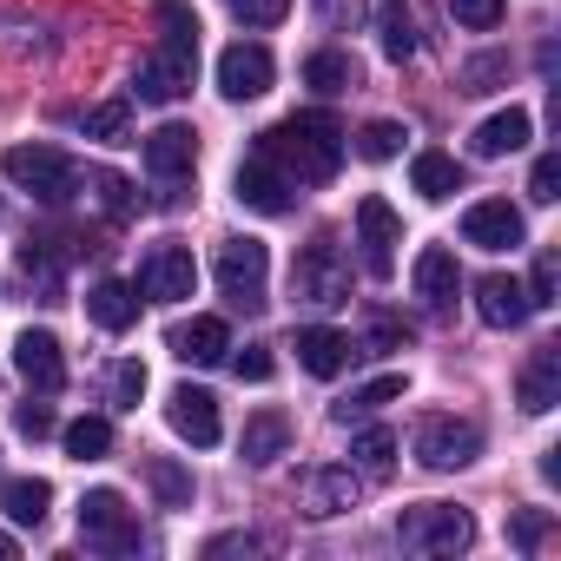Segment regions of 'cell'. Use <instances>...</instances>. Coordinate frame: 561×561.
Instances as JSON below:
<instances>
[{
	"mask_svg": "<svg viewBox=\"0 0 561 561\" xmlns=\"http://www.w3.org/2000/svg\"><path fill=\"white\" fill-rule=\"evenodd\" d=\"M251 152H264L291 185H324L344 165V126L331 113H291V119H277L271 133H257Z\"/></svg>",
	"mask_w": 561,
	"mask_h": 561,
	"instance_id": "obj_1",
	"label": "cell"
},
{
	"mask_svg": "<svg viewBox=\"0 0 561 561\" xmlns=\"http://www.w3.org/2000/svg\"><path fill=\"white\" fill-rule=\"evenodd\" d=\"M397 541L416 548V554H462L476 541V515L456 508V502H416L397 515Z\"/></svg>",
	"mask_w": 561,
	"mask_h": 561,
	"instance_id": "obj_2",
	"label": "cell"
},
{
	"mask_svg": "<svg viewBox=\"0 0 561 561\" xmlns=\"http://www.w3.org/2000/svg\"><path fill=\"white\" fill-rule=\"evenodd\" d=\"M0 172H8L21 192H34L41 205H67V198H73V185H80V165H73L60 146H8Z\"/></svg>",
	"mask_w": 561,
	"mask_h": 561,
	"instance_id": "obj_3",
	"label": "cell"
},
{
	"mask_svg": "<svg viewBox=\"0 0 561 561\" xmlns=\"http://www.w3.org/2000/svg\"><path fill=\"white\" fill-rule=\"evenodd\" d=\"M211 277H218V298L231 311H257L264 305V277H271V251L257 238H225Z\"/></svg>",
	"mask_w": 561,
	"mask_h": 561,
	"instance_id": "obj_4",
	"label": "cell"
},
{
	"mask_svg": "<svg viewBox=\"0 0 561 561\" xmlns=\"http://www.w3.org/2000/svg\"><path fill=\"white\" fill-rule=\"evenodd\" d=\"M291 291H298L305 305H318V311H331V305L351 298V257L337 251V238H318V244L298 251V264H291Z\"/></svg>",
	"mask_w": 561,
	"mask_h": 561,
	"instance_id": "obj_5",
	"label": "cell"
},
{
	"mask_svg": "<svg viewBox=\"0 0 561 561\" xmlns=\"http://www.w3.org/2000/svg\"><path fill=\"white\" fill-rule=\"evenodd\" d=\"M192 73H198V47H192V41H165L159 54L139 60L133 93H139L146 106H172L179 93H192Z\"/></svg>",
	"mask_w": 561,
	"mask_h": 561,
	"instance_id": "obj_6",
	"label": "cell"
},
{
	"mask_svg": "<svg viewBox=\"0 0 561 561\" xmlns=\"http://www.w3.org/2000/svg\"><path fill=\"white\" fill-rule=\"evenodd\" d=\"M476 456H482V423H469V416H430L416 430V462L436 469V476L469 469Z\"/></svg>",
	"mask_w": 561,
	"mask_h": 561,
	"instance_id": "obj_7",
	"label": "cell"
},
{
	"mask_svg": "<svg viewBox=\"0 0 561 561\" xmlns=\"http://www.w3.org/2000/svg\"><path fill=\"white\" fill-rule=\"evenodd\" d=\"M80 535L93 548H113V554H133L139 548V522H133V508H126L119 489H87L80 495Z\"/></svg>",
	"mask_w": 561,
	"mask_h": 561,
	"instance_id": "obj_8",
	"label": "cell"
},
{
	"mask_svg": "<svg viewBox=\"0 0 561 561\" xmlns=\"http://www.w3.org/2000/svg\"><path fill=\"white\" fill-rule=\"evenodd\" d=\"M231 192H238V205H244V211H264V218H285V211L298 205V185H291L285 172H277L264 152H251V159L238 165Z\"/></svg>",
	"mask_w": 561,
	"mask_h": 561,
	"instance_id": "obj_9",
	"label": "cell"
},
{
	"mask_svg": "<svg viewBox=\"0 0 561 561\" xmlns=\"http://www.w3.org/2000/svg\"><path fill=\"white\" fill-rule=\"evenodd\" d=\"M357 244H364V271L390 277L397 271V244H403V218L383 198H357Z\"/></svg>",
	"mask_w": 561,
	"mask_h": 561,
	"instance_id": "obj_10",
	"label": "cell"
},
{
	"mask_svg": "<svg viewBox=\"0 0 561 561\" xmlns=\"http://www.w3.org/2000/svg\"><path fill=\"white\" fill-rule=\"evenodd\" d=\"M192 285H198V264H192L185 244H152L146 251V264H139V291L146 298L179 305V298H192Z\"/></svg>",
	"mask_w": 561,
	"mask_h": 561,
	"instance_id": "obj_11",
	"label": "cell"
},
{
	"mask_svg": "<svg viewBox=\"0 0 561 561\" xmlns=\"http://www.w3.org/2000/svg\"><path fill=\"white\" fill-rule=\"evenodd\" d=\"M522 238H528V225L508 198H476L462 211V244H476V251H515Z\"/></svg>",
	"mask_w": 561,
	"mask_h": 561,
	"instance_id": "obj_12",
	"label": "cell"
},
{
	"mask_svg": "<svg viewBox=\"0 0 561 561\" xmlns=\"http://www.w3.org/2000/svg\"><path fill=\"white\" fill-rule=\"evenodd\" d=\"M218 93H225V100H257V93H271V54H264L257 41L225 47V54H218Z\"/></svg>",
	"mask_w": 561,
	"mask_h": 561,
	"instance_id": "obj_13",
	"label": "cell"
},
{
	"mask_svg": "<svg viewBox=\"0 0 561 561\" xmlns=\"http://www.w3.org/2000/svg\"><path fill=\"white\" fill-rule=\"evenodd\" d=\"M165 423H172L192 449H211L218 430H225V423H218V397H211V390H192V383H179V390L165 397Z\"/></svg>",
	"mask_w": 561,
	"mask_h": 561,
	"instance_id": "obj_14",
	"label": "cell"
},
{
	"mask_svg": "<svg viewBox=\"0 0 561 561\" xmlns=\"http://www.w3.org/2000/svg\"><path fill=\"white\" fill-rule=\"evenodd\" d=\"M139 152H146V172H152V179H185V172H192V159H198V133L172 119V126L146 133V139H139Z\"/></svg>",
	"mask_w": 561,
	"mask_h": 561,
	"instance_id": "obj_15",
	"label": "cell"
},
{
	"mask_svg": "<svg viewBox=\"0 0 561 561\" xmlns=\"http://www.w3.org/2000/svg\"><path fill=\"white\" fill-rule=\"evenodd\" d=\"M14 370H21L34 390H60V383H67L60 337H54V331H21V337H14Z\"/></svg>",
	"mask_w": 561,
	"mask_h": 561,
	"instance_id": "obj_16",
	"label": "cell"
},
{
	"mask_svg": "<svg viewBox=\"0 0 561 561\" xmlns=\"http://www.w3.org/2000/svg\"><path fill=\"white\" fill-rule=\"evenodd\" d=\"M528 291L515 285V277H502V271H489L482 285H476V318L489 324V331H515V324H528Z\"/></svg>",
	"mask_w": 561,
	"mask_h": 561,
	"instance_id": "obj_17",
	"label": "cell"
},
{
	"mask_svg": "<svg viewBox=\"0 0 561 561\" xmlns=\"http://www.w3.org/2000/svg\"><path fill=\"white\" fill-rule=\"evenodd\" d=\"M456 291H462L456 251L423 244V251H416V298H423V311H449V305H456Z\"/></svg>",
	"mask_w": 561,
	"mask_h": 561,
	"instance_id": "obj_18",
	"label": "cell"
},
{
	"mask_svg": "<svg viewBox=\"0 0 561 561\" xmlns=\"http://www.w3.org/2000/svg\"><path fill=\"white\" fill-rule=\"evenodd\" d=\"M515 397H522V410H528V416H548V410L561 403V344H541V351L522 364Z\"/></svg>",
	"mask_w": 561,
	"mask_h": 561,
	"instance_id": "obj_19",
	"label": "cell"
},
{
	"mask_svg": "<svg viewBox=\"0 0 561 561\" xmlns=\"http://www.w3.org/2000/svg\"><path fill=\"white\" fill-rule=\"evenodd\" d=\"M87 318L100 331H133L139 324V291L126 285V277H100V285L87 291Z\"/></svg>",
	"mask_w": 561,
	"mask_h": 561,
	"instance_id": "obj_20",
	"label": "cell"
},
{
	"mask_svg": "<svg viewBox=\"0 0 561 561\" xmlns=\"http://www.w3.org/2000/svg\"><path fill=\"white\" fill-rule=\"evenodd\" d=\"M528 133H535V119H528L522 106H508V113H489L469 146H476V159H508V152L528 146Z\"/></svg>",
	"mask_w": 561,
	"mask_h": 561,
	"instance_id": "obj_21",
	"label": "cell"
},
{
	"mask_svg": "<svg viewBox=\"0 0 561 561\" xmlns=\"http://www.w3.org/2000/svg\"><path fill=\"white\" fill-rule=\"evenodd\" d=\"M291 351H298V364H305L311 377H337V370L351 364V337H344V331H331V324H305Z\"/></svg>",
	"mask_w": 561,
	"mask_h": 561,
	"instance_id": "obj_22",
	"label": "cell"
},
{
	"mask_svg": "<svg viewBox=\"0 0 561 561\" xmlns=\"http://www.w3.org/2000/svg\"><path fill=\"white\" fill-rule=\"evenodd\" d=\"M357 508V476L351 469H305V515H344Z\"/></svg>",
	"mask_w": 561,
	"mask_h": 561,
	"instance_id": "obj_23",
	"label": "cell"
},
{
	"mask_svg": "<svg viewBox=\"0 0 561 561\" xmlns=\"http://www.w3.org/2000/svg\"><path fill=\"white\" fill-rule=\"evenodd\" d=\"M238 449H244V462H251V469L277 462V456L291 449V416H285V410H257V416L244 423V443H238Z\"/></svg>",
	"mask_w": 561,
	"mask_h": 561,
	"instance_id": "obj_24",
	"label": "cell"
},
{
	"mask_svg": "<svg viewBox=\"0 0 561 561\" xmlns=\"http://www.w3.org/2000/svg\"><path fill=\"white\" fill-rule=\"evenodd\" d=\"M225 351H231L225 318H192V324L172 331V357H179V364H218Z\"/></svg>",
	"mask_w": 561,
	"mask_h": 561,
	"instance_id": "obj_25",
	"label": "cell"
},
{
	"mask_svg": "<svg viewBox=\"0 0 561 561\" xmlns=\"http://www.w3.org/2000/svg\"><path fill=\"white\" fill-rule=\"evenodd\" d=\"M410 192L430 198V205H443V198L462 192V165H456L449 152H416V159H410Z\"/></svg>",
	"mask_w": 561,
	"mask_h": 561,
	"instance_id": "obj_26",
	"label": "cell"
},
{
	"mask_svg": "<svg viewBox=\"0 0 561 561\" xmlns=\"http://www.w3.org/2000/svg\"><path fill=\"white\" fill-rule=\"evenodd\" d=\"M403 390H410V377H403V370H383V377L357 383V390H351V397H344V403H337L331 416H337V423H364V416H377L383 403H397Z\"/></svg>",
	"mask_w": 561,
	"mask_h": 561,
	"instance_id": "obj_27",
	"label": "cell"
},
{
	"mask_svg": "<svg viewBox=\"0 0 561 561\" xmlns=\"http://www.w3.org/2000/svg\"><path fill=\"white\" fill-rule=\"evenodd\" d=\"M0 508H8L21 528H41L47 508H54V482H41V476H14L8 489H0Z\"/></svg>",
	"mask_w": 561,
	"mask_h": 561,
	"instance_id": "obj_28",
	"label": "cell"
},
{
	"mask_svg": "<svg viewBox=\"0 0 561 561\" xmlns=\"http://www.w3.org/2000/svg\"><path fill=\"white\" fill-rule=\"evenodd\" d=\"M305 87H318V93H351V87H357V60L337 54V47H318V54L305 60Z\"/></svg>",
	"mask_w": 561,
	"mask_h": 561,
	"instance_id": "obj_29",
	"label": "cell"
},
{
	"mask_svg": "<svg viewBox=\"0 0 561 561\" xmlns=\"http://www.w3.org/2000/svg\"><path fill=\"white\" fill-rule=\"evenodd\" d=\"M80 133L100 139V146H133V106H126V100L87 106V113H80Z\"/></svg>",
	"mask_w": 561,
	"mask_h": 561,
	"instance_id": "obj_30",
	"label": "cell"
},
{
	"mask_svg": "<svg viewBox=\"0 0 561 561\" xmlns=\"http://www.w3.org/2000/svg\"><path fill=\"white\" fill-rule=\"evenodd\" d=\"M351 462H357L364 476H390V462H397V436H390V430H377V423H370V430H357V436H351Z\"/></svg>",
	"mask_w": 561,
	"mask_h": 561,
	"instance_id": "obj_31",
	"label": "cell"
},
{
	"mask_svg": "<svg viewBox=\"0 0 561 561\" xmlns=\"http://www.w3.org/2000/svg\"><path fill=\"white\" fill-rule=\"evenodd\" d=\"M113 449V423L106 416H80V423H67V456L73 462H100Z\"/></svg>",
	"mask_w": 561,
	"mask_h": 561,
	"instance_id": "obj_32",
	"label": "cell"
},
{
	"mask_svg": "<svg viewBox=\"0 0 561 561\" xmlns=\"http://www.w3.org/2000/svg\"><path fill=\"white\" fill-rule=\"evenodd\" d=\"M377 34H383V54H390V60H410V54H416V21H410L403 0H390V8L377 14Z\"/></svg>",
	"mask_w": 561,
	"mask_h": 561,
	"instance_id": "obj_33",
	"label": "cell"
},
{
	"mask_svg": "<svg viewBox=\"0 0 561 561\" xmlns=\"http://www.w3.org/2000/svg\"><path fill=\"white\" fill-rule=\"evenodd\" d=\"M146 482H152V495H159L165 508H192V476H185L179 462L152 456V462H146Z\"/></svg>",
	"mask_w": 561,
	"mask_h": 561,
	"instance_id": "obj_34",
	"label": "cell"
},
{
	"mask_svg": "<svg viewBox=\"0 0 561 561\" xmlns=\"http://www.w3.org/2000/svg\"><path fill=\"white\" fill-rule=\"evenodd\" d=\"M403 139H410V133H403L397 119H370V126L357 133V152H364L370 165H383V159H397V152H403Z\"/></svg>",
	"mask_w": 561,
	"mask_h": 561,
	"instance_id": "obj_35",
	"label": "cell"
},
{
	"mask_svg": "<svg viewBox=\"0 0 561 561\" xmlns=\"http://www.w3.org/2000/svg\"><path fill=\"white\" fill-rule=\"evenodd\" d=\"M21 277H27V285H41V298H54L60 291V264H54V251L47 244H21Z\"/></svg>",
	"mask_w": 561,
	"mask_h": 561,
	"instance_id": "obj_36",
	"label": "cell"
},
{
	"mask_svg": "<svg viewBox=\"0 0 561 561\" xmlns=\"http://www.w3.org/2000/svg\"><path fill=\"white\" fill-rule=\"evenodd\" d=\"M87 185H93V198H100V205H106L113 218H126V211L139 205V198H133V185H126L119 172H87Z\"/></svg>",
	"mask_w": 561,
	"mask_h": 561,
	"instance_id": "obj_37",
	"label": "cell"
},
{
	"mask_svg": "<svg viewBox=\"0 0 561 561\" xmlns=\"http://www.w3.org/2000/svg\"><path fill=\"white\" fill-rule=\"evenodd\" d=\"M106 397H113V410H139V397H146V364H113Z\"/></svg>",
	"mask_w": 561,
	"mask_h": 561,
	"instance_id": "obj_38",
	"label": "cell"
},
{
	"mask_svg": "<svg viewBox=\"0 0 561 561\" xmlns=\"http://www.w3.org/2000/svg\"><path fill=\"white\" fill-rule=\"evenodd\" d=\"M528 198H535V205H554V198H561V159H554V152L535 159V172H528Z\"/></svg>",
	"mask_w": 561,
	"mask_h": 561,
	"instance_id": "obj_39",
	"label": "cell"
},
{
	"mask_svg": "<svg viewBox=\"0 0 561 561\" xmlns=\"http://www.w3.org/2000/svg\"><path fill=\"white\" fill-rule=\"evenodd\" d=\"M225 8L238 14V21H251V27H277L291 14V0H225Z\"/></svg>",
	"mask_w": 561,
	"mask_h": 561,
	"instance_id": "obj_40",
	"label": "cell"
},
{
	"mask_svg": "<svg viewBox=\"0 0 561 561\" xmlns=\"http://www.w3.org/2000/svg\"><path fill=\"white\" fill-rule=\"evenodd\" d=\"M541 535H548V508H522V515L508 522V541H515L522 554H535V548H541Z\"/></svg>",
	"mask_w": 561,
	"mask_h": 561,
	"instance_id": "obj_41",
	"label": "cell"
},
{
	"mask_svg": "<svg viewBox=\"0 0 561 561\" xmlns=\"http://www.w3.org/2000/svg\"><path fill=\"white\" fill-rule=\"evenodd\" d=\"M449 14H456L462 27H476V34H489V27L502 21V0H449Z\"/></svg>",
	"mask_w": 561,
	"mask_h": 561,
	"instance_id": "obj_42",
	"label": "cell"
},
{
	"mask_svg": "<svg viewBox=\"0 0 561 561\" xmlns=\"http://www.w3.org/2000/svg\"><path fill=\"white\" fill-rule=\"evenodd\" d=\"M522 291H528V305H535V311H541V305H554V251H541V257H535V271H528V285H522Z\"/></svg>",
	"mask_w": 561,
	"mask_h": 561,
	"instance_id": "obj_43",
	"label": "cell"
},
{
	"mask_svg": "<svg viewBox=\"0 0 561 561\" xmlns=\"http://www.w3.org/2000/svg\"><path fill=\"white\" fill-rule=\"evenodd\" d=\"M231 370H238L244 383H264V377L277 370V364H271V344H244V351L231 357Z\"/></svg>",
	"mask_w": 561,
	"mask_h": 561,
	"instance_id": "obj_44",
	"label": "cell"
},
{
	"mask_svg": "<svg viewBox=\"0 0 561 561\" xmlns=\"http://www.w3.org/2000/svg\"><path fill=\"white\" fill-rule=\"evenodd\" d=\"M159 27H165V41H192L198 47V21L179 8V0H159Z\"/></svg>",
	"mask_w": 561,
	"mask_h": 561,
	"instance_id": "obj_45",
	"label": "cell"
},
{
	"mask_svg": "<svg viewBox=\"0 0 561 561\" xmlns=\"http://www.w3.org/2000/svg\"><path fill=\"white\" fill-rule=\"evenodd\" d=\"M14 430L41 443V436H54V410H47V403H21V410H14Z\"/></svg>",
	"mask_w": 561,
	"mask_h": 561,
	"instance_id": "obj_46",
	"label": "cell"
},
{
	"mask_svg": "<svg viewBox=\"0 0 561 561\" xmlns=\"http://www.w3.org/2000/svg\"><path fill=\"white\" fill-rule=\"evenodd\" d=\"M205 554H211V561H218V554H257V535H211Z\"/></svg>",
	"mask_w": 561,
	"mask_h": 561,
	"instance_id": "obj_47",
	"label": "cell"
},
{
	"mask_svg": "<svg viewBox=\"0 0 561 561\" xmlns=\"http://www.w3.org/2000/svg\"><path fill=\"white\" fill-rule=\"evenodd\" d=\"M14 554H21V541H14V535H0V561H14Z\"/></svg>",
	"mask_w": 561,
	"mask_h": 561,
	"instance_id": "obj_48",
	"label": "cell"
}]
</instances>
